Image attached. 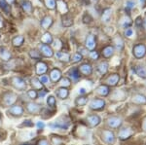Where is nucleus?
Masks as SVG:
<instances>
[{"mask_svg": "<svg viewBox=\"0 0 146 145\" xmlns=\"http://www.w3.org/2000/svg\"><path fill=\"white\" fill-rule=\"evenodd\" d=\"M17 95L13 92H7L2 95V101L5 106H12L17 101Z\"/></svg>", "mask_w": 146, "mask_h": 145, "instance_id": "obj_1", "label": "nucleus"}, {"mask_svg": "<svg viewBox=\"0 0 146 145\" xmlns=\"http://www.w3.org/2000/svg\"><path fill=\"white\" fill-rule=\"evenodd\" d=\"M50 127L60 128V130H66L69 127V120H67L66 117H60L58 120L54 122V124H50Z\"/></svg>", "mask_w": 146, "mask_h": 145, "instance_id": "obj_2", "label": "nucleus"}, {"mask_svg": "<svg viewBox=\"0 0 146 145\" xmlns=\"http://www.w3.org/2000/svg\"><path fill=\"white\" fill-rule=\"evenodd\" d=\"M133 54L136 58H138V60L144 58L146 56V46L142 43L136 44L133 49Z\"/></svg>", "mask_w": 146, "mask_h": 145, "instance_id": "obj_3", "label": "nucleus"}, {"mask_svg": "<svg viewBox=\"0 0 146 145\" xmlns=\"http://www.w3.org/2000/svg\"><path fill=\"white\" fill-rule=\"evenodd\" d=\"M101 138H102V140L105 143H107L109 145L114 144L115 141H116V137H115L114 132L108 130H102V132H101Z\"/></svg>", "mask_w": 146, "mask_h": 145, "instance_id": "obj_4", "label": "nucleus"}, {"mask_svg": "<svg viewBox=\"0 0 146 145\" xmlns=\"http://www.w3.org/2000/svg\"><path fill=\"white\" fill-rule=\"evenodd\" d=\"M11 84L15 89L19 91H25L27 89V83L23 79L20 78V77H13L11 79Z\"/></svg>", "mask_w": 146, "mask_h": 145, "instance_id": "obj_5", "label": "nucleus"}, {"mask_svg": "<svg viewBox=\"0 0 146 145\" xmlns=\"http://www.w3.org/2000/svg\"><path fill=\"white\" fill-rule=\"evenodd\" d=\"M105 106V101L101 99H95L91 101L90 108L92 110H102Z\"/></svg>", "mask_w": 146, "mask_h": 145, "instance_id": "obj_6", "label": "nucleus"}, {"mask_svg": "<svg viewBox=\"0 0 146 145\" xmlns=\"http://www.w3.org/2000/svg\"><path fill=\"white\" fill-rule=\"evenodd\" d=\"M67 75L69 80L72 81L73 83H77L81 78V74L78 70V67H73V68L69 69V71L67 72Z\"/></svg>", "mask_w": 146, "mask_h": 145, "instance_id": "obj_7", "label": "nucleus"}, {"mask_svg": "<svg viewBox=\"0 0 146 145\" xmlns=\"http://www.w3.org/2000/svg\"><path fill=\"white\" fill-rule=\"evenodd\" d=\"M122 124H123V121H122V119L120 117L111 116L107 119V125L112 128H117L121 127Z\"/></svg>", "mask_w": 146, "mask_h": 145, "instance_id": "obj_8", "label": "nucleus"}, {"mask_svg": "<svg viewBox=\"0 0 146 145\" xmlns=\"http://www.w3.org/2000/svg\"><path fill=\"white\" fill-rule=\"evenodd\" d=\"M9 113L14 117H22L23 115V108L21 105L14 104L9 109Z\"/></svg>", "mask_w": 146, "mask_h": 145, "instance_id": "obj_9", "label": "nucleus"}, {"mask_svg": "<svg viewBox=\"0 0 146 145\" xmlns=\"http://www.w3.org/2000/svg\"><path fill=\"white\" fill-rule=\"evenodd\" d=\"M27 110L31 114H38L41 112V106L39 104L35 103V102L31 101V102H27Z\"/></svg>", "mask_w": 146, "mask_h": 145, "instance_id": "obj_10", "label": "nucleus"}, {"mask_svg": "<svg viewBox=\"0 0 146 145\" xmlns=\"http://www.w3.org/2000/svg\"><path fill=\"white\" fill-rule=\"evenodd\" d=\"M80 74L85 76H90L93 73V67L90 64H83L78 67Z\"/></svg>", "mask_w": 146, "mask_h": 145, "instance_id": "obj_11", "label": "nucleus"}, {"mask_svg": "<svg viewBox=\"0 0 146 145\" xmlns=\"http://www.w3.org/2000/svg\"><path fill=\"white\" fill-rule=\"evenodd\" d=\"M87 122H88L89 126L92 128H95L96 126H98L101 122L100 117L98 115H96V114H93V115H89L87 117Z\"/></svg>", "mask_w": 146, "mask_h": 145, "instance_id": "obj_12", "label": "nucleus"}, {"mask_svg": "<svg viewBox=\"0 0 146 145\" xmlns=\"http://www.w3.org/2000/svg\"><path fill=\"white\" fill-rule=\"evenodd\" d=\"M40 54L46 58H52L54 56V51L49 45L42 44V45L40 46Z\"/></svg>", "mask_w": 146, "mask_h": 145, "instance_id": "obj_13", "label": "nucleus"}, {"mask_svg": "<svg viewBox=\"0 0 146 145\" xmlns=\"http://www.w3.org/2000/svg\"><path fill=\"white\" fill-rule=\"evenodd\" d=\"M133 134V130L131 128H124L119 132L118 136L121 140H126L129 138Z\"/></svg>", "mask_w": 146, "mask_h": 145, "instance_id": "obj_14", "label": "nucleus"}, {"mask_svg": "<svg viewBox=\"0 0 146 145\" xmlns=\"http://www.w3.org/2000/svg\"><path fill=\"white\" fill-rule=\"evenodd\" d=\"M120 80V76L119 74L114 73L111 74L105 79V83H106V86H111V87H114L118 84V82Z\"/></svg>", "mask_w": 146, "mask_h": 145, "instance_id": "obj_15", "label": "nucleus"}, {"mask_svg": "<svg viewBox=\"0 0 146 145\" xmlns=\"http://www.w3.org/2000/svg\"><path fill=\"white\" fill-rule=\"evenodd\" d=\"M86 48L90 51H94L96 49V39H95V36L92 34H89L86 38Z\"/></svg>", "mask_w": 146, "mask_h": 145, "instance_id": "obj_16", "label": "nucleus"}, {"mask_svg": "<svg viewBox=\"0 0 146 145\" xmlns=\"http://www.w3.org/2000/svg\"><path fill=\"white\" fill-rule=\"evenodd\" d=\"M112 42H113V44H114V47L118 51H122L124 49V46H125L124 45V40L119 34L115 35V36L113 37Z\"/></svg>", "mask_w": 146, "mask_h": 145, "instance_id": "obj_17", "label": "nucleus"}, {"mask_svg": "<svg viewBox=\"0 0 146 145\" xmlns=\"http://www.w3.org/2000/svg\"><path fill=\"white\" fill-rule=\"evenodd\" d=\"M35 68H36L37 75H44L48 70V65L43 62H38L35 65Z\"/></svg>", "mask_w": 146, "mask_h": 145, "instance_id": "obj_18", "label": "nucleus"}, {"mask_svg": "<svg viewBox=\"0 0 146 145\" xmlns=\"http://www.w3.org/2000/svg\"><path fill=\"white\" fill-rule=\"evenodd\" d=\"M62 71L58 68H54L52 71L50 72V80H52L54 83H56L62 78Z\"/></svg>", "mask_w": 146, "mask_h": 145, "instance_id": "obj_19", "label": "nucleus"}, {"mask_svg": "<svg viewBox=\"0 0 146 145\" xmlns=\"http://www.w3.org/2000/svg\"><path fill=\"white\" fill-rule=\"evenodd\" d=\"M56 8L58 9V11L60 12V14H62V15H65V14H67V12H68V7L63 0H58Z\"/></svg>", "mask_w": 146, "mask_h": 145, "instance_id": "obj_20", "label": "nucleus"}, {"mask_svg": "<svg viewBox=\"0 0 146 145\" xmlns=\"http://www.w3.org/2000/svg\"><path fill=\"white\" fill-rule=\"evenodd\" d=\"M101 55L104 58H111L113 55H114V47L111 45H108L106 47L102 49V52H101Z\"/></svg>", "mask_w": 146, "mask_h": 145, "instance_id": "obj_21", "label": "nucleus"}, {"mask_svg": "<svg viewBox=\"0 0 146 145\" xmlns=\"http://www.w3.org/2000/svg\"><path fill=\"white\" fill-rule=\"evenodd\" d=\"M21 5H22V8L25 13H27V15L32 14V12H33V6H32L30 1H28V0H23Z\"/></svg>", "mask_w": 146, "mask_h": 145, "instance_id": "obj_22", "label": "nucleus"}, {"mask_svg": "<svg viewBox=\"0 0 146 145\" xmlns=\"http://www.w3.org/2000/svg\"><path fill=\"white\" fill-rule=\"evenodd\" d=\"M56 57L58 60L62 62H70V55L66 52H60V51H58L56 53Z\"/></svg>", "mask_w": 146, "mask_h": 145, "instance_id": "obj_23", "label": "nucleus"}, {"mask_svg": "<svg viewBox=\"0 0 146 145\" xmlns=\"http://www.w3.org/2000/svg\"><path fill=\"white\" fill-rule=\"evenodd\" d=\"M96 93H98L100 95H101V97H107L108 95H109L110 93V90H109V87L106 85H100L98 86V88H96Z\"/></svg>", "mask_w": 146, "mask_h": 145, "instance_id": "obj_24", "label": "nucleus"}, {"mask_svg": "<svg viewBox=\"0 0 146 145\" xmlns=\"http://www.w3.org/2000/svg\"><path fill=\"white\" fill-rule=\"evenodd\" d=\"M131 101L136 104H146V97L141 93H136L133 97Z\"/></svg>", "mask_w": 146, "mask_h": 145, "instance_id": "obj_25", "label": "nucleus"}, {"mask_svg": "<svg viewBox=\"0 0 146 145\" xmlns=\"http://www.w3.org/2000/svg\"><path fill=\"white\" fill-rule=\"evenodd\" d=\"M68 95H69V92H68L67 88L60 87L56 90V95L60 99H66L68 97Z\"/></svg>", "mask_w": 146, "mask_h": 145, "instance_id": "obj_26", "label": "nucleus"}, {"mask_svg": "<svg viewBox=\"0 0 146 145\" xmlns=\"http://www.w3.org/2000/svg\"><path fill=\"white\" fill-rule=\"evenodd\" d=\"M0 58L3 62H9L11 58V53L6 48H4V47L0 48Z\"/></svg>", "mask_w": 146, "mask_h": 145, "instance_id": "obj_27", "label": "nucleus"}, {"mask_svg": "<svg viewBox=\"0 0 146 145\" xmlns=\"http://www.w3.org/2000/svg\"><path fill=\"white\" fill-rule=\"evenodd\" d=\"M53 18L50 17V16H46V17H44L42 19L41 21V26L43 27L44 29H48L49 27L51 26L52 24H53Z\"/></svg>", "mask_w": 146, "mask_h": 145, "instance_id": "obj_28", "label": "nucleus"}, {"mask_svg": "<svg viewBox=\"0 0 146 145\" xmlns=\"http://www.w3.org/2000/svg\"><path fill=\"white\" fill-rule=\"evenodd\" d=\"M111 16H112V10L110 8H106V9H104L102 12L101 20H102L103 23H107L110 21V19H111Z\"/></svg>", "mask_w": 146, "mask_h": 145, "instance_id": "obj_29", "label": "nucleus"}, {"mask_svg": "<svg viewBox=\"0 0 146 145\" xmlns=\"http://www.w3.org/2000/svg\"><path fill=\"white\" fill-rule=\"evenodd\" d=\"M62 23L63 26L69 27L73 24V19L70 15L65 14V15H62Z\"/></svg>", "mask_w": 146, "mask_h": 145, "instance_id": "obj_30", "label": "nucleus"}, {"mask_svg": "<svg viewBox=\"0 0 146 145\" xmlns=\"http://www.w3.org/2000/svg\"><path fill=\"white\" fill-rule=\"evenodd\" d=\"M135 71L141 78H146V65H136Z\"/></svg>", "mask_w": 146, "mask_h": 145, "instance_id": "obj_31", "label": "nucleus"}, {"mask_svg": "<svg viewBox=\"0 0 146 145\" xmlns=\"http://www.w3.org/2000/svg\"><path fill=\"white\" fill-rule=\"evenodd\" d=\"M108 67H109V64H108L107 62H101L100 64L98 65V71L100 72L101 75H104V74L107 73Z\"/></svg>", "mask_w": 146, "mask_h": 145, "instance_id": "obj_32", "label": "nucleus"}, {"mask_svg": "<svg viewBox=\"0 0 146 145\" xmlns=\"http://www.w3.org/2000/svg\"><path fill=\"white\" fill-rule=\"evenodd\" d=\"M125 97H126V93H125L124 91H119V90L115 91L111 95L112 99L114 100H123L125 99Z\"/></svg>", "mask_w": 146, "mask_h": 145, "instance_id": "obj_33", "label": "nucleus"}, {"mask_svg": "<svg viewBox=\"0 0 146 145\" xmlns=\"http://www.w3.org/2000/svg\"><path fill=\"white\" fill-rule=\"evenodd\" d=\"M87 102H88V97H86V95H80L75 99V104L77 106H84L87 104Z\"/></svg>", "mask_w": 146, "mask_h": 145, "instance_id": "obj_34", "label": "nucleus"}, {"mask_svg": "<svg viewBox=\"0 0 146 145\" xmlns=\"http://www.w3.org/2000/svg\"><path fill=\"white\" fill-rule=\"evenodd\" d=\"M41 42H42V43L45 44V45H48V44H52V43H53V36H52V34L49 33V32H46V33L44 34L43 36H42Z\"/></svg>", "mask_w": 146, "mask_h": 145, "instance_id": "obj_35", "label": "nucleus"}, {"mask_svg": "<svg viewBox=\"0 0 146 145\" xmlns=\"http://www.w3.org/2000/svg\"><path fill=\"white\" fill-rule=\"evenodd\" d=\"M31 86L33 87V90H42L43 89V84L40 82L38 78L31 79Z\"/></svg>", "mask_w": 146, "mask_h": 145, "instance_id": "obj_36", "label": "nucleus"}, {"mask_svg": "<svg viewBox=\"0 0 146 145\" xmlns=\"http://www.w3.org/2000/svg\"><path fill=\"white\" fill-rule=\"evenodd\" d=\"M23 42H25L23 36H16V37H14L13 40H12V44L15 47H21L23 44Z\"/></svg>", "mask_w": 146, "mask_h": 145, "instance_id": "obj_37", "label": "nucleus"}, {"mask_svg": "<svg viewBox=\"0 0 146 145\" xmlns=\"http://www.w3.org/2000/svg\"><path fill=\"white\" fill-rule=\"evenodd\" d=\"M133 23V22H131V18L129 17H127V16H125V17L122 19V21H121V25L124 27V28H129V25Z\"/></svg>", "mask_w": 146, "mask_h": 145, "instance_id": "obj_38", "label": "nucleus"}, {"mask_svg": "<svg viewBox=\"0 0 146 145\" xmlns=\"http://www.w3.org/2000/svg\"><path fill=\"white\" fill-rule=\"evenodd\" d=\"M44 4L49 10H55L56 6V0H43Z\"/></svg>", "mask_w": 146, "mask_h": 145, "instance_id": "obj_39", "label": "nucleus"}, {"mask_svg": "<svg viewBox=\"0 0 146 145\" xmlns=\"http://www.w3.org/2000/svg\"><path fill=\"white\" fill-rule=\"evenodd\" d=\"M47 104H48V106L52 109L56 108V100L54 95H50V97H48V99H47Z\"/></svg>", "mask_w": 146, "mask_h": 145, "instance_id": "obj_40", "label": "nucleus"}, {"mask_svg": "<svg viewBox=\"0 0 146 145\" xmlns=\"http://www.w3.org/2000/svg\"><path fill=\"white\" fill-rule=\"evenodd\" d=\"M51 144L52 145H63L62 139L60 136H56V135H52L51 137Z\"/></svg>", "mask_w": 146, "mask_h": 145, "instance_id": "obj_41", "label": "nucleus"}, {"mask_svg": "<svg viewBox=\"0 0 146 145\" xmlns=\"http://www.w3.org/2000/svg\"><path fill=\"white\" fill-rule=\"evenodd\" d=\"M83 60V56L81 55L80 53H75L74 55L70 58V60L73 62V64H77V62H80L81 60Z\"/></svg>", "mask_w": 146, "mask_h": 145, "instance_id": "obj_42", "label": "nucleus"}, {"mask_svg": "<svg viewBox=\"0 0 146 145\" xmlns=\"http://www.w3.org/2000/svg\"><path fill=\"white\" fill-rule=\"evenodd\" d=\"M29 57L31 58H33V60H40V58H41V54H40V52H38L36 49H33V50H30Z\"/></svg>", "mask_w": 146, "mask_h": 145, "instance_id": "obj_43", "label": "nucleus"}, {"mask_svg": "<svg viewBox=\"0 0 146 145\" xmlns=\"http://www.w3.org/2000/svg\"><path fill=\"white\" fill-rule=\"evenodd\" d=\"M60 85H62V87L63 88H68L70 85H71V81L69 80V78L68 77H64V78H62L60 79Z\"/></svg>", "mask_w": 146, "mask_h": 145, "instance_id": "obj_44", "label": "nucleus"}, {"mask_svg": "<svg viewBox=\"0 0 146 145\" xmlns=\"http://www.w3.org/2000/svg\"><path fill=\"white\" fill-rule=\"evenodd\" d=\"M0 7H1L2 9H3L4 11L6 12V13H10L11 9H10V5L9 4H7L5 2V0H0Z\"/></svg>", "mask_w": 146, "mask_h": 145, "instance_id": "obj_45", "label": "nucleus"}, {"mask_svg": "<svg viewBox=\"0 0 146 145\" xmlns=\"http://www.w3.org/2000/svg\"><path fill=\"white\" fill-rule=\"evenodd\" d=\"M82 21H83L84 23H91L93 22V18H92V16L90 14L86 13V14H84L83 18H82Z\"/></svg>", "mask_w": 146, "mask_h": 145, "instance_id": "obj_46", "label": "nucleus"}, {"mask_svg": "<svg viewBox=\"0 0 146 145\" xmlns=\"http://www.w3.org/2000/svg\"><path fill=\"white\" fill-rule=\"evenodd\" d=\"M27 95L29 97V99L34 100L38 97V93H37V91H35V90H30L27 92Z\"/></svg>", "mask_w": 146, "mask_h": 145, "instance_id": "obj_47", "label": "nucleus"}, {"mask_svg": "<svg viewBox=\"0 0 146 145\" xmlns=\"http://www.w3.org/2000/svg\"><path fill=\"white\" fill-rule=\"evenodd\" d=\"M43 85H47V84H50V78L47 75H41V78L39 79Z\"/></svg>", "mask_w": 146, "mask_h": 145, "instance_id": "obj_48", "label": "nucleus"}, {"mask_svg": "<svg viewBox=\"0 0 146 145\" xmlns=\"http://www.w3.org/2000/svg\"><path fill=\"white\" fill-rule=\"evenodd\" d=\"M89 56H90V58H92V60H98V58H100V55H98V53L96 52V51H91L90 54H89Z\"/></svg>", "mask_w": 146, "mask_h": 145, "instance_id": "obj_49", "label": "nucleus"}, {"mask_svg": "<svg viewBox=\"0 0 146 145\" xmlns=\"http://www.w3.org/2000/svg\"><path fill=\"white\" fill-rule=\"evenodd\" d=\"M135 25L136 26H142L143 25V19L142 17H137L135 19Z\"/></svg>", "mask_w": 146, "mask_h": 145, "instance_id": "obj_50", "label": "nucleus"}, {"mask_svg": "<svg viewBox=\"0 0 146 145\" xmlns=\"http://www.w3.org/2000/svg\"><path fill=\"white\" fill-rule=\"evenodd\" d=\"M133 30L131 29V28H126V30H125V36L126 37H131V36H133Z\"/></svg>", "mask_w": 146, "mask_h": 145, "instance_id": "obj_51", "label": "nucleus"}, {"mask_svg": "<svg viewBox=\"0 0 146 145\" xmlns=\"http://www.w3.org/2000/svg\"><path fill=\"white\" fill-rule=\"evenodd\" d=\"M37 145H50V143H49V141L45 138H42L40 139L38 142H37Z\"/></svg>", "mask_w": 146, "mask_h": 145, "instance_id": "obj_52", "label": "nucleus"}, {"mask_svg": "<svg viewBox=\"0 0 146 145\" xmlns=\"http://www.w3.org/2000/svg\"><path fill=\"white\" fill-rule=\"evenodd\" d=\"M135 5V2H133V1H128L127 2V8H126V10L128 9V10H129V9H131V8H133V6Z\"/></svg>", "mask_w": 146, "mask_h": 145, "instance_id": "obj_53", "label": "nucleus"}, {"mask_svg": "<svg viewBox=\"0 0 146 145\" xmlns=\"http://www.w3.org/2000/svg\"><path fill=\"white\" fill-rule=\"evenodd\" d=\"M36 126H37V128H38L39 130H43L44 127H45V124H44L43 122H41V121H39V122H37Z\"/></svg>", "mask_w": 146, "mask_h": 145, "instance_id": "obj_54", "label": "nucleus"}, {"mask_svg": "<svg viewBox=\"0 0 146 145\" xmlns=\"http://www.w3.org/2000/svg\"><path fill=\"white\" fill-rule=\"evenodd\" d=\"M23 126H28V127H32V126H33V124L31 123V121L27 120V121H25V123L23 124Z\"/></svg>", "mask_w": 146, "mask_h": 145, "instance_id": "obj_55", "label": "nucleus"}, {"mask_svg": "<svg viewBox=\"0 0 146 145\" xmlns=\"http://www.w3.org/2000/svg\"><path fill=\"white\" fill-rule=\"evenodd\" d=\"M142 130H144V132H146V117L142 121Z\"/></svg>", "mask_w": 146, "mask_h": 145, "instance_id": "obj_56", "label": "nucleus"}, {"mask_svg": "<svg viewBox=\"0 0 146 145\" xmlns=\"http://www.w3.org/2000/svg\"><path fill=\"white\" fill-rule=\"evenodd\" d=\"M79 93L80 95H84V93H86V90H85L84 88L79 89Z\"/></svg>", "mask_w": 146, "mask_h": 145, "instance_id": "obj_57", "label": "nucleus"}, {"mask_svg": "<svg viewBox=\"0 0 146 145\" xmlns=\"http://www.w3.org/2000/svg\"><path fill=\"white\" fill-rule=\"evenodd\" d=\"M16 0H5V2L7 4H9V5H11V4H14L15 3Z\"/></svg>", "mask_w": 146, "mask_h": 145, "instance_id": "obj_58", "label": "nucleus"}, {"mask_svg": "<svg viewBox=\"0 0 146 145\" xmlns=\"http://www.w3.org/2000/svg\"><path fill=\"white\" fill-rule=\"evenodd\" d=\"M3 25H4V23H3V19L1 18V16H0V28H2L3 27Z\"/></svg>", "mask_w": 146, "mask_h": 145, "instance_id": "obj_59", "label": "nucleus"}, {"mask_svg": "<svg viewBox=\"0 0 146 145\" xmlns=\"http://www.w3.org/2000/svg\"><path fill=\"white\" fill-rule=\"evenodd\" d=\"M143 25L146 27V18L145 19H143Z\"/></svg>", "mask_w": 146, "mask_h": 145, "instance_id": "obj_60", "label": "nucleus"}, {"mask_svg": "<svg viewBox=\"0 0 146 145\" xmlns=\"http://www.w3.org/2000/svg\"><path fill=\"white\" fill-rule=\"evenodd\" d=\"M98 0H92V2H94V3H95V2H98Z\"/></svg>", "mask_w": 146, "mask_h": 145, "instance_id": "obj_61", "label": "nucleus"}, {"mask_svg": "<svg viewBox=\"0 0 146 145\" xmlns=\"http://www.w3.org/2000/svg\"><path fill=\"white\" fill-rule=\"evenodd\" d=\"M140 2H141V3H144V2H145V0H140Z\"/></svg>", "mask_w": 146, "mask_h": 145, "instance_id": "obj_62", "label": "nucleus"}, {"mask_svg": "<svg viewBox=\"0 0 146 145\" xmlns=\"http://www.w3.org/2000/svg\"><path fill=\"white\" fill-rule=\"evenodd\" d=\"M1 118H2V115H1V114H0V120H1Z\"/></svg>", "mask_w": 146, "mask_h": 145, "instance_id": "obj_63", "label": "nucleus"}]
</instances>
